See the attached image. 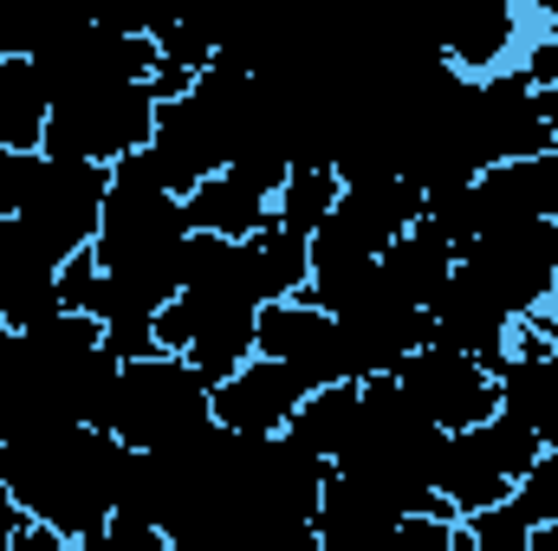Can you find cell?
I'll return each instance as SVG.
<instances>
[{
    "instance_id": "5b68a950",
    "label": "cell",
    "mask_w": 558,
    "mask_h": 551,
    "mask_svg": "<svg viewBox=\"0 0 558 551\" xmlns=\"http://www.w3.org/2000/svg\"><path fill=\"white\" fill-rule=\"evenodd\" d=\"M149 137H156V98H149V85H118V91L59 105L52 124H46V149H39V156L118 169L124 156L149 149Z\"/></svg>"
},
{
    "instance_id": "6da1fadb",
    "label": "cell",
    "mask_w": 558,
    "mask_h": 551,
    "mask_svg": "<svg viewBox=\"0 0 558 551\" xmlns=\"http://www.w3.org/2000/svg\"><path fill=\"white\" fill-rule=\"evenodd\" d=\"M124 441L98 428H59L33 441H0V493L33 519L52 526L72 546H98L111 526V487H118Z\"/></svg>"
},
{
    "instance_id": "44dd1931",
    "label": "cell",
    "mask_w": 558,
    "mask_h": 551,
    "mask_svg": "<svg viewBox=\"0 0 558 551\" xmlns=\"http://www.w3.org/2000/svg\"><path fill=\"white\" fill-rule=\"evenodd\" d=\"M338 195H344V182H338L331 169H292V175H286V188H279V201H274V221L286 228V234L312 241V234L331 221Z\"/></svg>"
},
{
    "instance_id": "9c48e42d",
    "label": "cell",
    "mask_w": 558,
    "mask_h": 551,
    "mask_svg": "<svg viewBox=\"0 0 558 551\" xmlns=\"http://www.w3.org/2000/svg\"><path fill=\"white\" fill-rule=\"evenodd\" d=\"M305 396H312V390H305L286 364L254 357V364L234 370L208 403H215V428H228V434H241V441H274V434H286V421L299 415Z\"/></svg>"
},
{
    "instance_id": "5bb4252c",
    "label": "cell",
    "mask_w": 558,
    "mask_h": 551,
    "mask_svg": "<svg viewBox=\"0 0 558 551\" xmlns=\"http://www.w3.org/2000/svg\"><path fill=\"white\" fill-rule=\"evenodd\" d=\"M494 383H500V415L526 421L539 434V448H558V357L507 351L494 364Z\"/></svg>"
},
{
    "instance_id": "ba28073f",
    "label": "cell",
    "mask_w": 558,
    "mask_h": 551,
    "mask_svg": "<svg viewBox=\"0 0 558 551\" xmlns=\"http://www.w3.org/2000/svg\"><path fill=\"white\" fill-rule=\"evenodd\" d=\"M474 149H481V169H513L553 149L539 91L526 85V72H500L474 85Z\"/></svg>"
},
{
    "instance_id": "e0dca14e",
    "label": "cell",
    "mask_w": 558,
    "mask_h": 551,
    "mask_svg": "<svg viewBox=\"0 0 558 551\" xmlns=\"http://www.w3.org/2000/svg\"><path fill=\"white\" fill-rule=\"evenodd\" d=\"M390 526H397V513H390L377 493H364L357 480H344V474L331 467L325 500H318V519H312L318 551H364L371 539H384Z\"/></svg>"
},
{
    "instance_id": "cb8c5ba5",
    "label": "cell",
    "mask_w": 558,
    "mask_h": 551,
    "mask_svg": "<svg viewBox=\"0 0 558 551\" xmlns=\"http://www.w3.org/2000/svg\"><path fill=\"white\" fill-rule=\"evenodd\" d=\"M513 513L539 532V526H558V448H546L533 461V474L513 487Z\"/></svg>"
},
{
    "instance_id": "484cf974",
    "label": "cell",
    "mask_w": 558,
    "mask_h": 551,
    "mask_svg": "<svg viewBox=\"0 0 558 551\" xmlns=\"http://www.w3.org/2000/svg\"><path fill=\"white\" fill-rule=\"evenodd\" d=\"M33 175H39V156L0 149V221H20V208L33 195Z\"/></svg>"
},
{
    "instance_id": "f1b7e54d",
    "label": "cell",
    "mask_w": 558,
    "mask_h": 551,
    "mask_svg": "<svg viewBox=\"0 0 558 551\" xmlns=\"http://www.w3.org/2000/svg\"><path fill=\"white\" fill-rule=\"evenodd\" d=\"M260 551H318V532H312V526H279Z\"/></svg>"
},
{
    "instance_id": "d6986e66",
    "label": "cell",
    "mask_w": 558,
    "mask_h": 551,
    "mask_svg": "<svg viewBox=\"0 0 558 551\" xmlns=\"http://www.w3.org/2000/svg\"><path fill=\"white\" fill-rule=\"evenodd\" d=\"M52 124V98L33 72V59H0V149L39 156Z\"/></svg>"
},
{
    "instance_id": "277c9868",
    "label": "cell",
    "mask_w": 558,
    "mask_h": 551,
    "mask_svg": "<svg viewBox=\"0 0 558 551\" xmlns=\"http://www.w3.org/2000/svg\"><path fill=\"white\" fill-rule=\"evenodd\" d=\"M105 195H111V169L65 162V156H39V175H33V195L20 208V228L65 267L78 254H92L98 221H105Z\"/></svg>"
},
{
    "instance_id": "7c38bea8",
    "label": "cell",
    "mask_w": 558,
    "mask_h": 551,
    "mask_svg": "<svg viewBox=\"0 0 558 551\" xmlns=\"http://www.w3.org/2000/svg\"><path fill=\"white\" fill-rule=\"evenodd\" d=\"M377 279H384L390 298H403V305L428 311V305L454 285V247H448L441 234H428V228H410L397 247L377 254Z\"/></svg>"
},
{
    "instance_id": "7402d4cb",
    "label": "cell",
    "mask_w": 558,
    "mask_h": 551,
    "mask_svg": "<svg viewBox=\"0 0 558 551\" xmlns=\"http://www.w3.org/2000/svg\"><path fill=\"white\" fill-rule=\"evenodd\" d=\"M474 441L487 448V461H494L513 487H520V480L533 474V461L546 454V448H539V434H533L526 421H513V415H487V421L474 428Z\"/></svg>"
},
{
    "instance_id": "3957f363",
    "label": "cell",
    "mask_w": 558,
    "mask_h": 551,
    "mask_svg": "<svg viewBox=\"0 0 558 551\" xmlns=\"http://www.w3.org/2000/svg\"><path fill=\"white\" fill-rule=\"evenodd\" d=\"M208 421H215L208 383H202L182 357L156 351V357L124 364L118 403H111V434H118L124 448H137V454H169V448H182L189 434H202Z\"/></svg>"
},
{
    "instance_id": "4fadbf2b",
    "label": "cell",
    "mask_w": 558,
    "mask_h": 551,
    "mask_svg": "<svg viewBox=\"0 0 558 551\" xmlns=\"http://www.w3.org/2000/svg\"><path fill=\"white\" fill-rule=\"evenodd\" d=\"M435 493H441V506H448L454 519H474V513H487V506H507V500H513V480L487 461V448H481L474 428H468V434H448L441 467H435Z\"/></svg>"
},
{
    "instance_id": "ffe728a7",
    "label": "cell",
    "mask_w": 558,
    "mask_h": 551,
    "mask_svg": "<svg viewBox=\"0 0 558 551\" xmlns=\"http://www.w3.org/2000/svg\"><path fill=\"white\" fill-rule=\"evenodd\" d=\"M254 273H260V298L279 305V298H305V279H312V254L299 234H286L279 221H267L254 241Z\"/></svg>"
},
{
    "instance_id": "2e32d148",
    "label": "cell",
    "mask_w": 558,
    "mask_h": 551,
    "mask_svg": "<svg viewBox=\"0 0 558 551\" xmlns=\"http://www.w3.org/2000/svg\"><path fill=\"white\" fill-rule=\"evenodd\" d=\"M428 318H435V344L441 351H461V357H474V364H500L507 357V344H513V325L494 311V305H481L461 279L428 305Z\"/></svg>"
},
{
    "instance_id": "f546056e",
    "label": "cell",
    "mask_w": 558,
    "mask_h": 551,
    "mask_svg": "<svg viewBox=\"0 0 558 551\" xmlns=\"http://www.w3.org/2000/svg\"><path fill=\"white\" fill-rule=\"evenodd\" d=\"M539 118H546V131H553V149H558V85L539 91Z\"/></svg>"
},
{
    "instance_id": "8fae6325",
    "label": "cell",
    "mask_w": 558,
    "mask_h": 551,
    "mask_svg": "<svg viewBox=\"0 0 558 551\" xmlns=\"http://www.w3.org/2000/svg\"><path fill=\"white\" fill-rule=\"evenodd\" d=\"M331 228L371 254L397 247L410 228H422V188H410L403 175H364V182H344L338 208H331Z\"/></svg>"
},
{
    "instance_id": "83f0119b",
    "label": "cell",
    "mask_w": 558,
    "mask_h": 551,
    "mask_svg": "<svg viewBox=\"0 0 558 551\" xmlns=\"http://www.w3.org/2000/svg\"><path fill=\"white\" fill-rule=\"evenodd\" d=\"M13 551H85V546H72V539H59L52 526H26V532H20V546H13Z\"/></svg>"
},
{
    "instance_id": "d4e9b609",
    "label": "cell",
    "mask_w": 558,
    "mask_h": 551,
    "mask_svg": "<svg viewBox=\"0 0 558 551\" xmlns=\"http://www.w3.org/2000/svg\"><path fill=\"white\" fill-rule=\"evenodd\" d=\"M364 551H454V519H435V513L397 519L384 539H371Z\"/></svg>"
},
{
    "instance_id": "52a82bcc",
    "label": "cell",
    "mask_w": 558,
    "mask_h": 551,
    "mask_svg": "<svg viewBox=\"0 0 558 551\" xmlns=\"http://www.w3.org/2000/svg\"><path fill=\"white\" fill-rule=\"evenodd\" d=\"M254 357H274V364H286L305 390L351 383L344 331H338V318H331V311H318L312 298H279V305H260V325H254Z\"/></svg>"
},
{
    "instance_id": "4316f807",
    "label": "cell",
    "mask_w": 558,
    "mask_h": 551,
    "mask_svg": "<svg viewBox=\"0 0 558 551\" xmlns=\"http://www.w3.org/2000/svg\"><path fill=\"white\" fill-rule=\"evenodd\" d=\"M92 551H169V539H162V526H143V519H111L105 526V539Z\"/></svg>"
},
{
    "instance_id": "603a6c76",
    "label": "cell",
    "mask_w": 558,
    "mask_h": 551,
    "mask_svg": "<svg viewBox=\"0 0 558 551\" xmlns=\"http://www.w3.org/2000/svg\"><path fill=\"white\" fill-rule=\"evenodd\" d=\"M149 39H156V59L175 65V72H189V78H202V72L215 65V52H221L208 33H195V26H169V20H149Z\"/></svg>"
},
{
    "instance_id": "8992f818",
    "label": "cell",
    "mask_w": 558,
    "mask_h": 551,
    "mask_svg": "<svg viewBox=\"0 0 558 551\" xmlns=\"http://www.w3.org/2000/svg\"><path fill=\"white\" fill-rule=\"evenodd\" d=\"M397 383H403V396H410L441 434H468V428H481L487 415H500V383H494V370L474 364V357H461V351H441V344H422L416 357L397 370Z\"/></svg>"
},
{
    "instance_id": "4dcf8cb0",
    "label": "cell",
    "mask_w": 558,
    "mask_h": 551,
    "mask_svg": "<svg viewBox=\"0 0 558 551\" xmlns=\"http://www.w3.org/2000/svg\"><path fill=\"white\" fill-rule=\"evenodd\" d=\"M553 325H558V292H553Z\"/></svg>"
},
{
    "instance_id": "ac0fdd59",
    "label": "cell",
    "mask_w": 558,
    "mask_h": 551,
    "mask_svg": "<svg viewBox=\"0 0 558 551\" xmlns=\"http://www.w3.org/2000/svg\"><path fill=\"white\" fill-rule=\"evenodd\" d=\"M357 403H364V383L312 390V396L299 403V415L286 421V441H292L299 454H312V461L338 467V454H344V441H351V428H357Z\"/></svg>"
},
{
    "instance_id": "7a4b0ae2",
    "label": "cell",
    "mask_w": 558,
    "mask_h": 551,
    "mask_svg": "<svg viewBox=\"0 0 558 551\" xmlns=\"http://www.w3.org/2000/svg\"><path fill=\"white\" fill-rule=\"evenodd\" d=\"M454 279L494 305L507 325H526L539 311H553L558 292V228L553 221H526V228H500L481 234L474 247L454 254Z\"/></svg>"
},
{
    "instance_id": "30bf717a",
    "label": "cell",
    "mask_w": 558,
    "mask_h": 551,
    "mask_svg": "<svg viewBox=\"0 0 558 551\" xmlns=\"http://www.w3.org/2000/svg\"><path fill=\"white\" fill-rule=\"evenodd\" d=\"M526 46H533V13H520V7H507V0H487L481 13H468L461 26H448L441 39H435V52H441V65L454 72V78H500V72H520V59H526Z\"/></svg>"
},
{
    "instance_id": "9a60e30c",
    "label": "cell",
    "mask_w": 558,
    "mask_h": 551,
    "mask_svg": "<svg viewBox=\"0 0 558 551\" xmlns=\"http://www.w3.org/2000/svg\"><path fill=\"white\" fill-rule=\"evenodd\" d=\"M182 215H189V234H208V241H254L267 221H274V201L267 195H254L241 175H208V182H195V195L182 201Z\"/></svg>"
}]
</instances>
